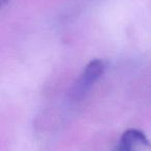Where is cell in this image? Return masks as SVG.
Instances as JSON below:
<instances>
[{
	"mask_svg": "<svg viewBox=\"0 0 151 151\" xmlns=\"http://www.w3.org/2000/svg\"><path fill=\"white\" fill-rule=\"evenodd\" d=\"M113 151H151V143L142 130L130 128L122 134Z\"/></svg>",
	"mask_w": 151,
	"mask_h": 151,
	"instance_id": "obj_2",
	"label": "cell"
},
{
	"mask_svg": "<svg viewBox=\"0 0 151 151\" xmlns=\"http://www.w3.org/2000/svg\"><path fill=\"white\" fill-rule=\"evenodd\" d=\"M9 0H0V6L3 7L7 2H9Z\"/></svg>",
	"mask_w": 151,
	"mask_h": 151,
	"instance_id": "obj_3",
	"label": "cell"
},
{
	"mask_svg": "<svg viewBox=\"0 0 151 151\" xmlns=\"http://www.w3.org/2000/svg\"><path fill=\"white\" fill-rule=\"evenodd\" d=\"M105 71V63L101 59H94L85 66L82 75L73 87L71 92L75 99H80L89 88L101 78Z\"/></svg>",
	"mask_w": 151,
	"mask_h": 151,
	"instance_id": "obj_1",
	"label": "cell"
}]
</instances>
